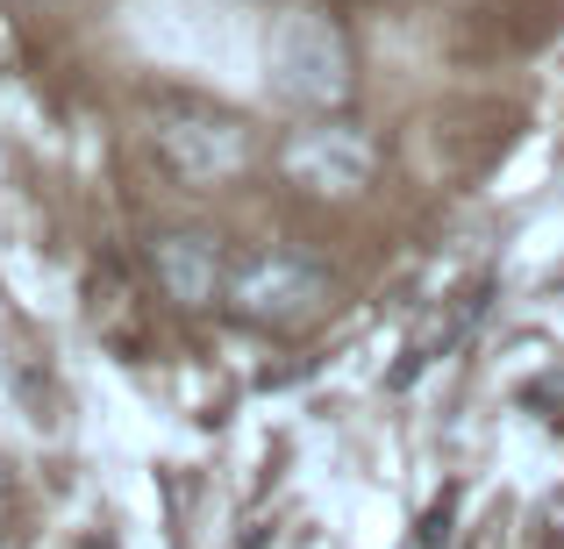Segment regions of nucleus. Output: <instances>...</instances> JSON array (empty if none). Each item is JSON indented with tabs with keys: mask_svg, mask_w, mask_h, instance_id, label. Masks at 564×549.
Listing matches in <instances>:
<instances>
[{
	"mask_svg": "<svg viewBox=\"0 0 564 549\" xmlns=\"http://www.w3.org/2000/svg\"><path fill=\"white\" fill-rule=\"evenodd\" d=\"M264 86H272L286 108L307 114H336L358 86V65H350V36L315 8H293L272 22L264 36Z\"/></svg>",
	"mask_w": 564,
	"mask_h": 549,
	"instance_id": "obj_1",
	"label": "nucleus"
},
{
	"mask_svg": "<svg viewBox=\"0 0 564 549\" xmlns=\"http://www.w3.org/2000/svg\"><path fill=\"white\" fill-rule=\"evenodd\" d=\"M336 300L329 264L301 257V250H258V257L229 264V286H221V307H229L243 329L264 336H293Z\"/></svg>",
	"mask_w": 564,
	"mask_h": 549,
	"instance_id": "obj_2",
	"label": "nucleus"
},
{
	"mask_svg": "<svg viewBox=\"0 0 564 549\" xmlns=\"http://www.w3.org/2000/svg\"><path fill=\"white\" fill-rule=\"evenodd\" d=\"M279 172H286L301 193H322V200H358L379 172V143L350 122H307L286 136L279 151Z\"/></svg>",
	"mask_w": 564,
	"mask_h": 549,
	"instance_id": "obj_3",
	"label": "nucleus"
},
{
	"mask_svg": "<svg viewBox=\"0 0 564 549\" xmlns=\"http://www.w3.org/2000/svg\"><path fill=\"white\" fill-rule=\"evenodd\" d=\"M151 143H158V157H165V172L186 179V186H221L250 165V129L236 122V114H215V108L165 114V122L151 129Z\"/></svg>",
	"mask_w": 564,
	"mask_h": 549,
	"instance_id": "obj_4",
	"label": "nucleus"
},
{
	"mask_svg": "<svg viewBox=\"0 0 564 549\" xmlns=\"http://www.w3.org/2000/svg\"><path fill=\"white\" fill-rule=\"evenodd\" d=\"M151 272H158V286H165L180 307H215L221 286H229L221 235H207V229H165V235H151Z\"/></svg>",
	"mask_w": 564,
	"mask_h": 549,
	"instance_id": "obj_5",
	"label": "nucleus"
}]
</instances>
